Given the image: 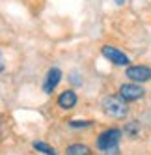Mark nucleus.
<instances>
[{
    "label": "nucleus",
    "mask_w": 151,
    "mask_h": 155,
    "mask_svg": "<svg viewBox=\"0 0 151 155\" xmlns=\"http://www.w3.org/2000/svg\"><path fill=\"white\" fill-rule=\"evenodd\" d=\"M103 110H104V114L106 116H110L114 120H123L127 118L129 114V107H127V101L120 95V97H116V95H106L103 99Z\"/></svg>",
    "instance_id": "1"
},
{
    "label": "nucleus",
    "mask_w": 151,
    "mask_h": 155,
    "mask_svg": "<svg viewBox=\"0 0 151 155\" xmlns=\"http://www.w3.org/2000/svg\"><path fill=\"white\" fill-rule=\"evenodd\" d=\"M120 140H121V131L120 129H106L104 133H101V135L97 137V150H101V151L116 150Z\"/></svg>",
    "instance_id": "2"
},
{
    "label": "nucleus",
    "mask_w": 151,
    "mask_h": 155,
    "mask_svg": "<svg viewBox=\"0 0 151 155\" xmlns=\"http://www.w3.org/2000/svg\"><path fill=\"white\" fill-rule=\"evenodd\" d=\"M103 56L106 60H110L112 64H116V65H129V62H131L125 52H121L120 49H116L112 45H104L103 47Z\"/></svg>",
    "instance_id": "3"
},
{
    "label": "nucleus",
    "mask_w": 151,
    "mask_h": 155,
    "mask_svg": "<svg viewBox=\"0 0 151 155\" xmlns=\"http://www.w3.org/2000/svg\"><path fill=\"white\" fill-rule=\"evenodd\" d=\"M125 75L134 82H147L151 79V69L147 65H131V68H127Z\"/></svg>",
    "instance_id": "4"
},
{
    "label": "nucleus",
    "mask_w": 151,
    "mask_h": 155,
    "mask_svg": "<svg viewBox=\"0 0 151 155\" xmlns=\"http://www.w3.org/2000/svg\"><path fill=\"white\" fill-rule=\"evenodd\" d=\"M120 95L125 101H136V99L144 97V90H142V86H138V84H121Z\"/></svg>",
    "instance_id": "5"
},
{
    "label": "nucleus",
    "mask_w": 151,
    "mask_h": 155,
    "mask_svg": "<svg viewBox=\"0 0 151 155\" xmlns=\"http://www.w3.org/2000/svg\"><path fill=\"white\" fill-rule=\"evenodd\" d=\"M60 81H62V71H60L58 68H52V69L47 73L45 84H43V92H45V94H50V92L58 86Z\"/></svg>",
    "instance_id": "6"
},
{
    "label": "nucleus",
    "mask_w": 151,
    "mask_h": 155,
    "mask_svg": "<svg viewBox=\"0 0 151 155\" xmlns=\"http://www.w3.org/2000/svg\"><path fill=\"white\" fill-rule=\"evenodd\" d=\"M58 105H60L62 108H73L75 105H77V94H75L73 90H66L63 94H60Z\"/></svg>",
    "instance_id": "7"
},
{
    "label": "nucleus",
    "mask_w": 151,
    "mask_h": 155,
    "mask_svg": "<svg viewBox=\"0 0 151 155\" xmlns=\"http://www.w3.org/2000/svg\"><path fill=\"white\" fill-rule=\"evenodd\" d=\"M66 155H92V150L84 144H71L66 150Z\"/></svg>",
    "instance_id": "8"
},
{
    "label": "nucleus",
    "mask_w": 151,
    "mask_h": 155,
    "mask_svg": "<svg viewBox=\"0 0 151 155\" xmlns=\"http://www.w3.org/2000/svg\"><path fill=\"white\" fill-rule=\"evenodd\" d=\"M34 148L37 151H41V153H45V155H56V150L50 148L49 144H45V142H34Z\"/></svg>",
    "instance_id": "9"
},
{
    "label": "nucleus",
    "mask_w": 151,
    "mask_h": 155,
    "mask_svg": "<svg viewBox=\"0 0 151 155\" xmlns=\"http://www.w3.org/2000/svg\"><path fill=\"white\" fill-rule=\"evenodd\" d=\"M69 125L71 127H90L92 124L90 121H69Z\"/></svg>",
    "instance_id": "10"
},
{
    "label": "nucleus",
    "mask_w": 151,
    "mask_h": 155,
    "mask_svg": "<svg viewBox=\"0 0 151 155\" xmlns=\"http://www.w3.org/2000/svg\"><path fill=\"white\" fill-rule=\"evenodd\" d=\"M0 71H4V56H2V52H0Z\"/></svg>",
    "instance_id": "11"
},
{
    "label": "nucleus",
    "mask_w": 151,
    "mask_h": 155,
    "mask_svg": "<svg viewBox=\"0 0 151 155\" xmlns=\"http://www.w3.org/2000/svg\"><path fill=\"white\" fill-rule=\"evenodd\" d=\"M114 2H116V4H117V6H121V4H123V2H125V0H114Z\"/></svg>",
    "instance_id": "12"
}]
</instances>
